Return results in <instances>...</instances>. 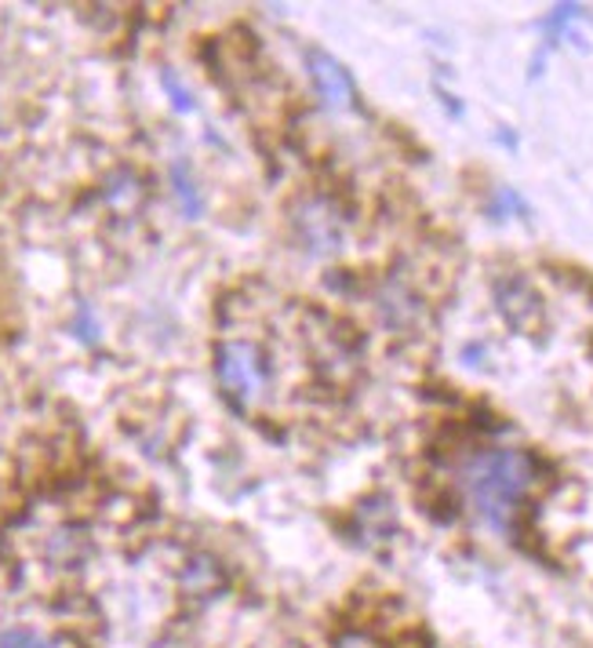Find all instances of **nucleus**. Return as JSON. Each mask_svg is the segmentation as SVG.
I'll return each instance as SVG.
<instances>
[{"instance_id": "obj_1", "label": "nucleus", "mask_w": 593, "mask_h": 648, "mask_svg": "<svg viewBox=\"0 0 593 648\" xmlns=\"http://www.w3.org/2000/svg\"><path fill=\"white\" fill-rule=\"evenodd\" d=\"M538 478V459L524 448H477L473 456L462 459L456 473L462 503L470 506V514L477 517L484 528L506 536L528 503V495L535 492Z\"/></svg>"}, {"instance_id": "obj_2", "label": "nucleus", "mask_w": 593, "mask_h": 648, "mask_svg": "<svg viewBox=\"0 0 593 648\" xmlns=\"http://www.w3.org/2000/svg\"><path fill=\"white\" fill-rule=\"evenodd\" d=\"M215 380L237 412H252L266 397L274 369H269L266 350L255 339H222L215 347Z\"/></svg>"}, {"instance_id": "obj_3", "label": "nucleus", "mask_w": 593, "mask_h": 648, "mask_svg": "<svg viewBox=\"0 0 593 648\" xmlns=\"http://www.w3.org/2000/svg\"><path fill=\"white\" fill-rule=\"evenodd\" d=\"M495 307H499L503 321L521 336H535L543 328V299L532 288V280L521 274L495 280Z\"/></svg>"}, {"instance_id": "obj_4", "label": "nucleus", "mask_w": 593, "mask_h": 648, "mask_svg": "<svg viewBox=\"0 0 593 648\" xmlns=\"http://www.w3.org/2000/svg\"><path fill=\"white\" fill-rule=\"evenodd\" d=\"M306 67H310V77H314V88L320 95V103H325L328 110L347 113L358 106V88H353V77L339 59H331L328 51L314 48L306 56Z\"/></svg>"}, {"instance_id": "obj_5", "label": "nucleus", "mask_w": 593, "mask_h": 648, "mask_svg": "<svg viewBox=\"0 0 593 648\" xmlns=\"http://www.w3.org/2000/svg\"><path fill=\"white\" fill-rule=\"evenodd\" d=\"M295 226L303 244L314 255H328L342 244V215L331 208L328 201L320 197H306L295 212Z\"/></svg>"}, {"instance_id": "obj_6", "label": "nucleus", "mask_w": 593, "mask_h": 648, "mask_svg": "<svg viewBox=\"0 0 593 648\" xmlns=\"http://www.w3.org/2000/svg\"><path fill=\"white\" fill-rule=\"evenodd\" d=\"M171 193H176V201H179V208L186 219H201V212H204V193L197 187V179H193V171L186 160H176L171 165Z\"/></svg>"}, {"instance_id": "obj_7", "label": "nucleus", "mask_w": 593, "mask_h": 648, "mask_svg": "<svg viewBox=\"0 0 593 648\" xmlns=\"http://www.w3.org/2000/svg\"><path fill=\"white\" fill-rule=\"evenodd\" d=\"M0 648H66V641L40 634L34 626H4L0 631Z\"/></svg>"}, {"instance_id": "obj_8", "label": "nucleus", "mask_w": 593, "mask_h": 648, "mask_svg": "<svg viewBox=\"0 0 593 648\" xmlns=\"http://www.w3.org/2000/svg\"><path fill=\"white\" fill-rule=\"evenodd\" d=\"M582 12H586L582 4H557V8H549V15L543 19V37H546V45H557V40L571 29V23H579Z\"/></svg>"}, {"instance_id": "obj_9", "label": "nucleus", "mask_w": 593, "mask_h": 648, "mask_svg": "<svg viewBox=\"0 0 593 648\" xmlns=\"http://www.w3.org/2000/svg\"><path fill=\"white\" fill-rule=\"evenodd\" d=\"M488 215L495 223H503V219H510V215H528V204L521 201V193L510 190V187H503V190H495V201L488 204Z\"/></svg>"}, {"instance_id": "obj_10", "label": "nucleus", "mask_w": 593, "mask_h": 648, "mask_svg": "<svg viewBox=\"0 0 593 648\" xmlns=\"http://www.w3.org/2000/svg\"><path fill=\"white\" fill-rule=\"evenodd\" d=\"M160 88L168 92L171 106H176L179 113H193L197 110V103H193V92L176 77V70H160Z\"/></svg>"}, {"instance_id": "obj_11", "label": "nucleus", "mask_w": 593, "mask_h": 648, "mask_svg": "<svg viewBox=\"0 0 593 648\" xmlns=\"http://www.w3.org/2000/svg\"><path fill=\"white\" fill-rule=\"evenodd\" d=\"M73 336H77L81 343H88V347L99 343V321H95L88 302H81L77 307V317H73Z\"/></svg>"}, {"instance_id": "obj_12", "label": "nucleus", "mask_w": 593, "mask_h": 648, "mask_svg": "<svg viewBox=\"0 0 593 648\" xmlns=\"http://www.w3.org/2000/svg\"><path fill=\"white\" fill-rule=\"evenodd\" d=\"M339 648H372L368 641H361V637H350V641H342Z\"/></svg>"}]
</instances>
